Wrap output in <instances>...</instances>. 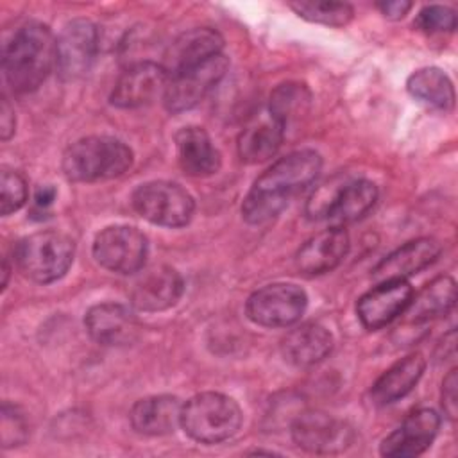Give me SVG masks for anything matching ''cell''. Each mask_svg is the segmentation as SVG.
Returning <instances> with one entry per match:
<instances>
[{"instance_id":"6da1fadb","label":"cell","mask_w":458,"mask_h":458,"mask_svg":"<svg viewBox=\"0 0 458 458\" xmlns=\"http://www.w3.org/2000/svg\"><path fill=\"white\" fill-rule=\"evenodd\" d=\"M322 168L318 152L302 148L276 159L250 186L242 202V218L259 225L277 216L288 200L308 188Z\"/></svg>"},{"instance_id":"7a4b0ae2","label":"cell","mask_w":458,"mask_h":458,"mask_svg":"<svg viewBox=\"0 0 458 458\" xmlns=\"http://www.w3.org/2000/svg\"><path fill=\"white\" fill-rule=\"evenodd\" d=\"M55 68V38L41 21L20 25L4 43L2 70L14 93L38 89Z\"/></svg>"},{"instance_id":"3957f363","label":"cell","mask_w":458,"mask_h":458,"mask_svg":"<svg viewBox=\"0 0 458 458\" xmlns=\"http://www.w3.org/2000/svg\"><path fill=\"white\" fill-rule=\"evenodd\" d=\"M132 150L113 136H86L63 154V172L73 182H97L123 175L132 166Z\"/></svg>"},{"instance_id":"277c9868","label":"cell","mask_w":458,"mask_h":458,"mask_svg":"<svg viewBox=\"0 0 458 458\" xmlns=\"http://www.w3.org/2000/svg\"><path fill=\"white\" fill-rule=\"evenodd\" d=\"M242 419L238 403L220 392L195 394L181 410V428L200 444H218L234 437Z\"/></svg>"},{"instance_id":"5b68a950","label":"cell","mask_w":458,"mask_h":458,"mask_svg":"<svg viewBox=\"0 0 458 458\" xmlns=\"http://www.w3.org/2000/svg\"><path fill=\"white\" fill-rule=\"evenodd\" d=\"M73 254V240L64 233L50 229L21 238L13 250L18 270L39 284L61 279L72 267Z\"/></svg>"},{"instance_id":"8992f818","label":"cell","mask_w":458,"mask_h":458,"mask_svg":"<svg viewBox=\"0 0 458 458\" xmlns=\"http://www.w3.org/2000/svg\"><path fill=\"white\" fill-rule=\"evenodd\" d=\"M132 206L140 216L163 227H182L195 213L193 197L177 182L148 181L132 193Z\"/></svg>"},{"instance_id":"52a82bcc","label":"cell","mask_w":458,"mask_h":458,"mask_svg":"<svg viewBox=\"0 0 458 458\" xmlns=\"http://www.w3.org/2000/svg\"><path fill=\"white\" fill-rule=\"evenodd\" d=\"M308 306L306 292L293 283H272L252 292L245 302L247 317L263 327H288Z\"/></svg>"},{"instance_id":"ba28073f","label":"cell","mask_w":458,"mask_h":458,"mask_svg":"<svg viewBox=\"0 0 458 458\" xmlns=\"http://www.w3.org/2000/svg\"><path fill=\"white\" fill-rule=\"evenodd\" d=\"M147 254V236L132 225L104 227L93 240V258L109 272L136 274L145 267Z\"/></svg>"},{"instance_id":"9c48e42d","label":"cell","mask_w":458,"mask_h":458,"mask_svg":"<svg viewBox=\"0 0 458 458\" xmlns=\"http://www.w3.org/2000/svg\"><path fill=\"white\" fill-rule=\"evenodd\" d=\"M229 68V59L218 54L195 66L168 75L163 93L165 107L170 113H182L195 107L222 81Z\"/></svg>"},{"instance_id":"30bf717a","label":"cell","mask_w":458,"mask_h":458,"mask_svg":"<svg viewBox=\"0 0 458 458\" xmlns=\"http://www.w3.org/2000/svg\"><path fill=\"white\" fill-rule=\"evenodd\" d=\"M98 50L97 25L86 18L68 21L55 38V72L63 81L84 77Z\"/></svg>"},{"instance_id":"8fae6325","label":"cell","mask_w":458,"mask_h":458,"mask_svg":"<svg viewBox=\"0 0 458 458\" xmlns=\"http://www.w3.org/2000/svg\"><path fill=\"white\" fill-rule=\"evenodd\" d=\"M292 440L306 453L335 454L351 445L352 433L347 424L320 410L299 413L292 422Z\"/></svg>"},{"instance_id":"7c38bea8","label":"cell","mask_w":458,"mask_h":458,"mask_svg":"<svg viewBox=\"0 0 458 458\" xmlns=\"http://www.w3.org/2000/svg\"><path fill=\"white\" fill-rule=\"evenodd\" d=\"M413 297L408 279L377 281L356 302V315L369 331H377L403 315Z\"/></svg>"},{"instance_id":"4fadbf2b","label":"cell","mask_w":458,"mask_h":458,"mask_svg":"<svg viewBox=\"0 0 458 458\" xmlns=\"http://www.w3.org/2000/svg\"><path fill=\"white\" fill-rule=\"evenodd\" d=\"M168 72L161 63L140 61L122 72L111 91V104L120 109H134L150 104L165 93Z\"/></svg>"},{"instance_id":"5bb4252c","label":"cell","mask_w":458,"mask_h":458,"mask_svg":"<svg viewBox=\"0 0 458 458\" xmlns=\"http://www.w3.org/2000/svg\"><path fill=\"white\" fill-rule=\"evenodd\" d=\"M440 428V417L431 408L411 411L392 433H388L379 453L388 458H411L422 454L435 440Z\"/></svg>"},{"instance_id":"9a60e30c","label":"cell","mask_w":458,"mask_h":458,"mask_svg":"<svg viewBox=\"0 0 458 458\" xmlns=\"http://www.w3.org/2000/svg\"><path fill=\"white\" fill-rule=\"evenodd\" d=\"M84 326L97 344L107 347L134 344L141 329L136 315L118 302H100L91 306L84 317Z\"/></svg>"},{"instance_id":"2e32d148","label":"cell","mask_w":458,"mask_h":458,"mask_svg":"<svg viewBox=\"0 0 458 458\" xmlns=\"http://www.w3.org/2000/svg\"><path fill=\"white\" fill-rule=\"evenodd\" d=\"M184 292L181 274L168 267L157 265L143 270L131 286V304L140 311H163L177 304Z\"/></svg>"},{"instance_id":"e0dca14e","label":"cell","mask_w":458,"mask_h":458,"mask_svg":"<svg viewBox=\"0 0 458 458\" xmlns=\"http://www.w3.org/2000/svg\"><path fill=\"white\" fill-rule=\"evenodd\" d=\"M349 252V234L344 227H329L306 240L295 254L302 274L318 276L338 267Z\"/></svg>"},{"instance_id":"ac0fdd59","label":"cell","mask_w":458,"mask_h":458,"mask_svg":"<svg viewBox=\"0 0 458 458\" xmlns=\"http://www.w3.org/2000/svg\"><path fill=\"white\" fill-rule=\"evenodd\" d=\"M442 252V245L435 238H415L386 254L374 268L376 281L385 279H408L410 276L424 270Z\"/></svg>"},{"instance_id":"d6986e66","label":"cell","mask_w":458,"mask_h":458,"mask_svg":"<svg viewBox=\"0 0 458 458\" xmlns=\"http://www.w3.org/2000/svg\"><path fill=\"white\" fill-rule=\"evenodd\" d=\"M224 38L211 27H197L177 36L165 54V70L168 75L195 66L206 59L222 54Z\"/></svg>"},{"instance_id":"ffe728a7","label":"cell","mask_w":458,"mask_h":458,"mask_svg":"<svg viewBox=\"0 0 458 458\" xmlns=\"http://www.w3.org/2000/svg\"><path fill=\"white\" fill-rule=\"evenodd\" d=\"M182 403L170 394L148 395L136 401L129 411L131 426L136 433L147 437L170 435L181 426Z\"/></svg>"},{"instance_id":"44dd1931","label":"cell","mask_w":458,"mask_h":458,"mask_svg":"<svg viewBox=\"0 0 458 458\" xmlns=\"http://www.w3.org/2000/svg\"><path fill=\"white\" fill-rule=\"evenodd\" d=\"M175 150L181 170L190 177H209L220 168V154L202 127H182L175 134Z\"/></svg>"},{"instance_id":"7402d4cb","label":"cell","mask_w":458,"mask_h":458,"mask_svg":"<svg viewBox=\"0 0 458 458\" xmlns=\"http://www.w3.org/2000/svg\"><path fill=\"white\" fill-rule=\"evenodd\" d=\"M333 349L331 333L317 324L306 322L286 333L281 340L284 360L295 367H310L322 361Z\"/></svg>"},{"instance_id":"603a6c76","label":"cell","mask_w":458,"mask_h":458,"mask_svg":"<svg viewBox=\"0 0 458 458\" xmlns=\"http://www.w3.org/2000/svg\"><path fill=\"white\" fill-rule=\"evenodd\" d=\"M426 369L422 354L413 352L388 367L372 385L370 399L377 406L392 404L413 390Z\"/></svg>"},{"instance_id":"cb8c5ba5","label":"cell","mask_w":458,"mask_h":458,"mask_svg":"<svg viewBox=\"0 0 458 458\" xmlns=\"http://www.w3.org/2000/svg\"><path fill=\"white\" fill-rule=\"evenodd\" d=\"M377 200V188L367 179L347 181L336 193L326 218L333 227H344L367 215Z\"/></svg>"},{"instance_id":"d4e9b609","label":"cell","mask_w":458,"mask_h":458,"mask_svg":"<svg viewBox=\"0 0 458 458\" xmlns=\"http://www.w3.org/2000/svg\"><path fill=\"white\" fill-rule=\"evenodd\" d=\"M456 301V283L451 276H438L429 281L419 293H413L406 315L410 322L420 324L451 311Z\"/></svg>"},{"instance_id":"484cf974","label":"cell","mask_w":458,"mask_h":458,"mask_svg":"<svg viewBox=\"0 0 458 458\" xmlns=\"http://www.w3.org/2000/svg\"><path fill=\"white\" fill-rule=\"evenodd\" d=\"M284 138V127L274 118L256 122L245 127L238 136V154L242 161L256 165L276 156Z\"/></svg>"},{"instance_id":"4316f807","label":"cell","mask_w":458,"mask_h":458,"mask_svg":"<svg viewBox=\"0 0 458 458\" xmlns=\"http://www.w3.org/2000/svg\"><path fill=\"white\" fill-rule=\"evenodd\" d=\"M408 93L419 102L449 111L454 106V88L445 72L437 66H424L415 70L406 81Z\"/></svg>"},{"instance_id":"83f0119b","label":"cell","mask_w":458,"mask_h":458,"mask_svg":"<svg viewBox=\"0 0 458 458\" xmlns=\"http://www.w3.org/2000/svg\"><path fill=\"white\" fill-rule=\"evenodd\" d=\"M310 102H311V93L306 88V84L283 82L270 93L268 116L286 129V125L292 120H295L297 116L308 111Z\"/></svg>"},{"instance_id":"f1b7e54d","label":"cell","mask_w":458,"mask_h":458,"mask_svg":"<svg viewBox=\"0 0 458 458\" xmlns=\"http://www.w3.org/2000/svg\"><path fill=\"white\" fill-rule=\"evenodd\" d=\"M290 9H293L301 18L327 25V27H344L352 20V5L347 2H293L290 4Z\"/></svg>"},{"instance_id":"f546056e","label":"cell","mask_w":458,"mask_h":458,"mask_svg":"<svg viewBox=\"0 0 458 458\" xmlns=\"http://www.w3.org/2000/svg\"><path fill=\"white\" fill-rule=\"evenodd\" d=\"M27 181L16 170L4 168L0 174V213L4 216L18 211L27 202Z\"/></svg>"},{"instance_id":"4dcf8cb0","label":"cell","mask_w":458,"mask_h":458,"mask_svg":"<svg viewBox=\"0 0 458 458\" xmlns=\"http://www.w3.org/2000/svg\"><path fill=\"white\" fill-rule=\"evenodd\" d=\"M415 27L426 34L453 32L456 29V14L445 5H426L415 18Z\"/></svg>"},{"instance_id":"1f68e13d","label":"cell","mask_w":458,"mask_h":458,"mask_svg":"<svg viewBox=\"0 0 458 458\" xmlns=\"http://www.w3.org/2000/svg\"><path fill=\"white\" fill-rule=\"evenodd\" d=\"M29 438V422L18 406L2 404V445L16 447L25 444Z\"/></svg>"},{"instance_id":"d6a6232c","label":"cell","mask_w":458,"mask_h":458,"mask_svg":"<svg viewBox=\"0 0 458 458\" xmlns=\"http://www.w3.org/2000/svg\"><path fill=\"white\" fill-rule=\"evenodd\" d=\"M442 408L449 419H456L458 411V376L456 369H451L442 381Z\"/></svg>"},{"instance_id":"836d02e7","label":"cell","mask_w":458,"mask_h":458,"mask_svg":"<svg viewBox=\"0 0 458 458\" xmlns=\"http://www.w3.org/2000/svg\"><path fill=\"white\" fill-rule=\"evenodd\" d=\"M376 7L381 11V14L385 18H388V20H401L411 9V2H406V0H388V2H377Z\"/></svg>"},{"instance_id":"e575fe53","label":"cell","mask_w":458,"mask_h":458,"mask_svg":"<svg viewBox=\"0 0 458 458\" xmlns=\"http://www.w3.org/2000/svg\"><path fill=\"white\" fill-rule=\"evenodd\" d=\"M14 125H16L14 109L9 104V100L4 97L2 106H0V136L4 141L14 134Z\"/></svg>"},{"instance_id":"d590c367","label":"cell","mask_w":458,"mask_h":458,"mask_svg":"<svg viewBox=\"0 0 458 458\" xmlns=\"http://www.w3.org/2000/svg\"><path fill=\"white\" fill-rule=\"evenodd\" d=\"M55 188L54 186H50V184H47V186H41V188H38L36 190V193H34V204H36V208L38 209H47L52 202H54V199H55Z\"/></svg>"}]
</instances>
